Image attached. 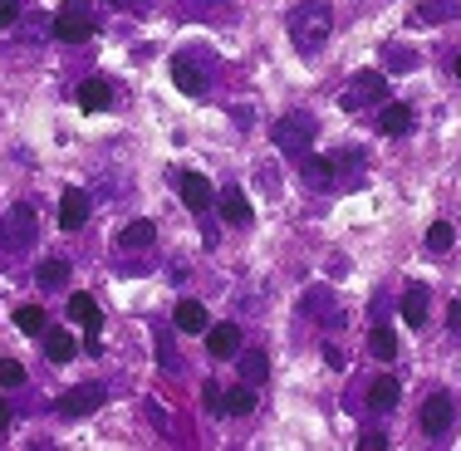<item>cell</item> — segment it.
<instances>
[{
    "instance_id": "cell-1",
    "label": "cell",
    "mask_w": 461,
    "mask_h": 451,
    "mask_svg": "<svg viewBox=\"0 0 461 451\" xmlns=\"http://www.w3.org/2000/svg\"><path fill=\"white\" fill-rule=\"evenodd\" d=\"M329 30H334V10H329V0H300V5L290 10V40L300 50H320L329 40Z\"/></svg>"
},
{
    "instance_id": "cell-2",
    "label": "cell",
    "mask_w": 461,
    "mask_h": 451,
    "mask_svg": "<svg viewBox=\"0 0 461 451\" xmlns=\"http://www.w3.org/2000/svg\"><path fill=\"white\" fill-rule=\"evenodd\" d=\"M54 35H59L64 45L89 40L94 35V5H89V0H64V5L54 10Z\"/></svg>"
},
{
    "instance_id": "cell-3",
    "label": "cell",
    "mask_w": 461,
    "mask_h": 451,
    "mask_svg": "<svg viewBox=\"0 0 461 451\" xmlns=\"http://www.w3.org/2000/svg\"><path fill=\"white\" fill-rule=\"evenodd\" d=\"M35 236H40V212L30 202H15L0 216V240H5V246H30Z\"/></svg>"
},
{
    "instance_id": "cell-4",
    "label": "cell",
    "mask_w": 461,
    "mask_h": 451,
    "mask_svg": "<svg viewBox=\"0 0 461 451\" xmlns=\"http://www.w3.org/2000/svg\"><path fill=\"white\" fill-rule=\"evenodd\" d=\"M310 142H314V118L290 113V118H280V123H276V148H280V152L304 158V152H310Z\"/></svg>"
},
{
    "instance_id": "cell-5",
    "label": "cell",
    "mask_w": 461,
    "mask_h": 451,
    "mask_svg": "<svg viewBox=\"0 0 461 451\" xmlns=\"http://www.w3.org/2000/svg\"><path fill=\"white\" fill-rule=\"evenodd\" d=\"M452 422H456L452 392H432V398L422 402V432L427 437H442V432H452Z\"/></svg>"
},
{
    "instance_id": "cell-6",
    "label": "cell",
    "mask_w": 461,
    "mask_h": 451,
    "mask_svg": "<svg viewBox=\"0 0 461 451\" xmlns=\"http://www.w3.org/2000/svg\"><path fill=\"white\" fill-rule=\"evenodd\" d=\"M378 98H388V79H383L378 69H364L354 84H348L344 108H364V104H378Z\"/></svg>"
},
{
    "instance_id": "cell-7",
    "label": "cell",
    "mask_w": 461,
    "mask_h": 451,
    "mask_svg": "<svg viewBox=\"0 0 461 451\" xmlns=\"http://www.w3.org/2000/svg\"><path fill=\"white\" fill-rule=\"evenodd\" d=\"M104 398H108V392L98 388V383H84V388H69L59 398V412L64 417H94L98 407H104Z\"/></svg>"
},
{
    "instance_id": "cell-8",
    "label": "cell",
    "mask_w": 461,
    "mask_h": 451,
    "mask_svg": "<svg viewBox=\"0 0 461 451\" xmlns=\"http://www.w3.org/2000/svg\"><path fill=\"white\" fill-rule=\"evenodd\" d=\"M74 104H79L84 113H108V108H113V84L108 79H84L79 89H74Z\"/></svg>"
},
{
    "instance_id": "cell-9",
    "label": "cell",
    "mask_w": 461,
    "mask_h": 451,
    "mask_svg": "<svg viewBox=\"0 0 461 451\" xmlns=\"http://www.w3.org/2000/svg\"><path fill=\"white\" fill-rule=\"evenodd\" d=\"M177 192H182V202L192 206V212L216 206V192H212V182H206L202 172H177Z\"/></svg>"
},
{
    "instance_id": "cell-10",
    "label": "cell",
    "mask_w": 461,
    "mask_h": 451,
    "mask_svg": "<svg viewBox=\"0 0 461 451\" xmlns=\"http://www.w3.org/2000/svg\"><path fill=\"white\" fill-rule=\"evenodd\" d=\"M172 84H177L186 98H202L206 94V69H196L192 54H177V59H172Z\"/></svg>"
},
{
    "instance_id": "cell-11",
    "label": "cell",
    "mask_w": 461,
    "mask_h": 451,
    "mask_svg": "<svg viewBox=\"0 0 461 451\" xmlns=\"http://www.w3.org/2000/svg\"><path fill=\"white\" fill-rule=\"evenodd\" d=\"M84 221H89V192L69 186V192L59 196V226H64V230H79Z\"/></svg>"
},
{
    "instance_id": "cell-12",
    "label": "cell",
    "mask_w": 461,
    "mask_h": 451,
    "mask_svg": "<svg viewBox=\"0 0 461 451\" xmlns=\"http://www.w3.org/2000/svg\"><path fill=\"white\" fill-rule=\"evenodd\" d=\"M216 212H221L226 226H250V202H246V192H236V186H226V192L216 196Z\"/></svg>"
},
{
    "instance_id": "cell-13",
    "label": "cell",
    "mask_w": 461,
    "mask_h": 451,
    "mask_svg": "<svg viewBox=\"0 0 461 451\" xmlns=\"http://www.w3.org/2000/svg\"><path fill=\"white\" fill-rule=\"evenodd\" d=\"M172 324H177L182 334H206L212 314H206V304H202V300H182L177 310H172Z\"/></svg>"
},
{
    "instance_id": "cell-14",
    "label": "cell",
    "mask_w": 461,
    "mask_h": 451,
    "mask_svg": "<svg viewBox=\"0 0 461 451\" xmlns=\"http://www.w3.org/2000/svg\"><path fill=\"white\" fill-rule=\"evenodd\" d=\"M206 348L216 358H230L240 348V324H206Z\"/></svg>"
},
{
    "instance_id": "cell-15",
    "label": "cell",
    "mask_w": 461,
    "mask_h": 451,
    "mask_svg": "<svg viewBox=\"0 0 461 451\" xmlns=\"http://www.w3.org/2000/svg\"><path fill=\"white\" fill-rule=\"evenodd\" d=\"M152 240H158V226H152V221H128V226L113 236V246H123V250H148Z\"/></svg>"
},
{
    "instance_id": "cell-16",
    "label": "cell",
    "mask_w": 461,
    "mask_h": 451,
    "mask_svg": "<svg viewBox=\"0 0 461 451\" xmlns=\"http://www.w3.org/2000/svg\"><path fill=\"white\" fill-rule=\"evenodd\" d=\"M427 304H432L427 284H408V294H402V319H408L412 329H422L427 324Z\"/></svg>"
},
{
    "instance_id": "cell-17",
    "label": "cell",
    "mask_w": 461,
    "mask_h": 451,
    "mask_svg": "<svg viewBox=\"0 0 461 451\" xmlns=\"http://www.w3.org/2000/svg\"><path fill=\"white\" fill-rule=\"evenodd\" d=\"M69 319H74V324H84V329H89V334H98V319H104V314H98V300H94V294H69Z\"/></svg>"
},
{
    "instance_id": "cell-18",
    "label": "cell",
    "mask_w": 461,
    "mask_h": 451,
    "mask_svg": "<svg viewBox=\"0 0 461 451\" xmlns=\"http://www.w3.org/2000/svg\"><path fill=\"white\" fill-rule=\"evenodd\" d=\"M40 338H45V354H50V363H69V358H74V348H79V344H74V334H69V329H45Z\"/></svg>"
},
{
    "instance_id": "cell-19",
    "label": "cell",
    "mask_w": 461,
    "mask_h": 451,
    "mask_svg": "<svg viewBox=\"0 0 461 451\" xmlns=\"http://www.w3.org/2000/svg\"><path fill=\"white\" fill-rule=\"evenodd\" d=\"M368 348H373V358L393 363V358H398V334H393L388 324H373L368 329Z\"/></svg>"
},
{
    "instance_id": "cell-20",
    "label": "cell",
    "mask_w": 461,
    "mask_h": 451,
    "mask_svg": "<svg viewBox=\"0 0 461 451\" xmlns=\"http://www.w3.org/2000/svg\"><path fill=\"white\" fill-rule=\"evenodd\" d=\"M398 398H402L398 378H378V383L368 388V402H373V412H393V407H398Z\"/></svg>"
},
{
    "instance_id": "cell-21",
    "label": "cell",
    "mask_w": 461,
    "mask_h": 451,
    "mask_svg": "<svg viewBox=\"0 0 461 451\" xmlns=\"http://www.w3.org/2000/svg\"><path fill=\"white\" fill-rule=\"evenodd\" d=\"M383 133H388V138L412 133V108L408 104H388V108H383Z\"/></svg>"
},
{
    "instance_id": "cell-22",
    "label": "cell",
    "mask_w": 461,
    "mask_h": 451,
    "mask_svg": "<svg viewBox=\"0 0 461 451\" xmlns=\"http://www.w3.org/2000/svg\"><path fill=\"white\" fill-rule=\"evenodd\" d=\"M15 329H20V334H30V338H40L50 329V319H45L40 304H20V310H15Z\"/></svg>"
},
{
    "instance_id": "cell-23",
    "label": "cell",
    "mask_w": 461,
    "mask_h": 451,
    "mask_svg": "<svg viewBox=\"0 0 461 451\" xmlns=\"http://www.w3.org/2000/svg\"><path fill=\"white\" fill-rule=\"evenodd\" d=\"M304 182L310 186H334V158H304Z\"/></svg>"
},
{
    "instance_id": "cell-24",
    "label": "cell",
    "mask_w": 461,
    "mask_h": 451,
    "mask_svg": "<svg viewBox=\"0 0 461 451\" xmlns=\"http://www.w3.org/2000/svg\"><path fill=\"white\" fill-rule=\"evenodd\" d=\"M221 407L230 417H250V412H256V392H250V388H230V392H221Z\"/></svg>"
},
{
    "instance_id": "cell-25",
    "label": "cell",
    "mask_w": 461,
    "mask_h": 451,
    "mask_svg": "<svg viewBox=\"0 0 461 451\" xmlns=\"http://www.w3.org/2000/svg\"><path fill=\"white\" fill-rule=\"evenodd\" d=\"M240 373H246V383L256 388V383H266V378H270V358L260 354V348H250V354L240 358Z\"/></svg>"
},
{
    "instance_id": "cell-26",
    "label": "cell",
    "mask_w": 461,
    "mask_h": 451,
    "mask_svg": "<svg viewBox=\"0 0 461 451\" xmlns=\"http://www.w3.org/2000/svg\"><path fill=\"white\" fill-rule=\"evenodd\" d=\"M452 240H456V230L447 226V221L427 226V250H432V256H447V250H452Z\"/></svg>"
},
{
    "instance_id": "cell-27",
    "label": "cell",
    "mask_w": 461,
    "mask_h": 451,
    "mask_svg": "<svg viewBox=\"0 0 461 451\" xmlns=\"http://www.w3.org/2000/svg\"><path fill=\"white\" fill-rule=\"evenodd\" d=\"M64 280H69L64 260H40V284H64Z\"/></svg>"
},
{
    "instance_id": "cell-28",
    "label": "cell",
    "mask_w": 461,
    "mask_h": 451,
    "mask_svg": "<svg viewBox=\"0 0 461 451\" xmlns=\"http://www.w3.org/2000/svg\"><path fill=\"white\" fill-rule=\"evenodd\" d=\"M20 383H25L20 358H0V388H20Z\"/></svg>"
},
{
    "instance_id": "cell-29",
    "label": "cell",
    "mask_w": 461,
    "mask_h": 451,
    "mask_svg": "<svg viewBox=\"0 0 461 451\" xmlns=\"http://www.w3.org/2000/svg\"><path fill=\"white\" fill-rule=\"evenodd\" d=\"M452 0H427V5H422V15H417V20H447V15H452Z\"/></svg>"
},
{
    "instance_id": "cell-30",
    "label": "cell",
    "mask_w": 461,
    "mask_h": 451,
    "mask_svg": "<svg viewBox=\"0 0 461 451\" xmlns=\"http://www.w3.org/2000/svg\"><path fill=\"white\" fill-rule=\"evenodd\" d=\"M202 398H206V412H216V417L226 412V407H221V388H216V383H206V388H202Z\"/></svg>"
},
{
    "instance_id": "cell-31",
    "label": "cell",
    "mask_w": 461,
    "mask_h": 451,
    "mask_svg": "<svg viewBox=\"0 0 461 451\" xmlns=\"http://www.w3.org/2000/svg\"><path fill=\"white\" fill-rule=\"evenodd\" d=\"M20 15V0H0V30H10Z\"/></svg>"
},
{
    "instance_id": "cell-32",
    "label": "cell",
    "mask_w": 461,
    "mask_h": 451,
    "mask_svg": "<svg viewBox=\"0 0 461 451\" xmlns=\"http://www.w3.org/2000/svg\"><path fill=\"white\" fill-rule=\"evenodd\" d=\"M358 446H364V451H383V446H388V437H383V432H368Z\"/></svg>"
},
{
    "instance_id": "cell-33",
    "label": "cell",
    "mask_w": 461,
    "mask_h": 451,
    "mask_svg": "<svg viewBox=\"0 0 461 451\" xmlns=\"http://www.w3.org/2000/svg\"><path fill=\"white\" fill-rule=\"evenodd\" d=\"M447 319H452V329H461V304H452V310H447Z\"/></svg>"
},
{
    "instance_id": "cell-34",
    "label": "cell",
    "mask_w": 461,
    "mask_h": 451,
    "mask_svg": "<svg viewBox=\"0 0 461 451\" xmlns=\"http://www.w3.org/2000/svg\"><path fill=\"white\" fill-rule=\"evenodd\" d=\"M5 422H10V407H5V402H0V432H5Z\"/></svg>"
},
{
    "instance_id": "cell-35",
    "label": "cell",
    "mask_w": 461,
    "mask_h": 451,
    "mask_svg": "<svg viewBox=\"0 0 461 451\" xmlns=\"http://www.w3.org/2000/svg\"><path fill=\"white\" fill-rule=\"evenodd\" d=\"M113 5H142V0H113Z\"/></svg>"
},
{
    "instance_id": "cell-36",
    "label": "cell",
    "mask_w": 461,
    "mask_h": 451,
    "mask_svg": "<svg viewBox=\"0 0 461 451\" xmlns=\"http://www.w3.org/2000/svg\"><path fill=\"white\" fill-rule=\"evenodd\" d=\"M456 79H461V54H456Z\"/></svg>"
}]
</instances>
